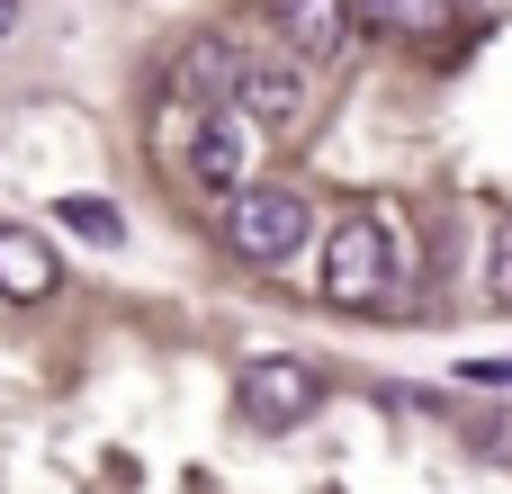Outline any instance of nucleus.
Here are the masks:
<instances>
[{"label": "nucleus", "instance_id": "nucleus-5", "mask_svg": "<svg viewBox=\"0 0 512 494\" xmlns=\"http://www.w3.org/2000/svg\"><path fill=\"white\" fill-rule=\"evenodd\" d=\"M270 18H279V36H288V54L297 63H333L342 45H351V0H270Z\"/></svg>", "mask_w": 512, "mask_h": 494}, {"label": "nucleus", "instance_id": "nucleus-7", "mask_svg": "<svg viewBox=\"0 0 512 494\" xmlns=\"http://www.w3.org/2000/svg\"><path fill=\"white\" fill-rule=\"evenodd\" d=\"M171 90H180V108H234V90H243V54H234L225 36H198V45L180 54Z\"/></svg>", "mask_w": 512, "mask_h": 494}, {"label": "nucleus", "instance_id": "nucleus-8", "mask_svg": "<svg viewBox=\"0 0 512 494\" xmlns=\"http://www.w3.org/2000/svg\"><path fill=\"white\" fill-rule=\"evenodd\" d=\"M54 279H63V261H54L27 225H0V297L36 306V297H54Z\"/></svg>", "mask_w": 512, "mask_h": 494}, {"label": "nucleus", "instance_id": "nucleus-2", "mask_svg": "<svg viewBox=\"0 0 512 494\" xmlns=\"http://www.w3.org/2000/svg\"><path fill=\"white\" fill-rule=\"evenodd\" d=\"M396 225H387V207H369V216H342L333 234H324V297L333 306H378L387 297V279H396Z\"/></svg>", "mask_w": 512, "mask_h": 494}, {"label": "nucleus", "instance_id": "nucleus-14", "mask_svg": "<svg viewBox=\"0 0 512 494\" xmlns=\"http://www.w3.org/2000/svg\"><path fill=\"white\" fill-rule=\"evenodd\" d=\"M459 9H468V18H504L512 0H459Z\"/></svg>", "mask_w": 512, "mask_h": 494}, {"label": "nucleus", "instance_id": "nucleus-12", "mask_svg": "<svg viewBox=\"0 0 512 494\" xmlns=\"http://www.w3.org/2000/svg\"><path fill=\"white\" fill-rule=\"evenodd\" d=\"M486 297H495V306H512V216L495 225V243H486Z\"/></svg>", "mask_w": 512, "mask_h": 494}, {"label": "nucleus", "instance_id": "nucleus-15", "mask_svg": "<svg viewBox=\"0 0 512 494\" xmlns=\"http://www.w3.org/2000/svg\"><path fill=\"white\" fill-rule=\"evenodd\" d=\"M9 27H18V0H0V36H9Z\"/></svg>", "mask_w": 512, "mask_h": 494}, {"label": "nucleus", "instance_id": "nucleus-9", "mask_svg": "<svg viewBox=\"0 0 512 494\" xmlns=\"http://www.w3.org/2000/svg\"><path fill=\"white\" fill-rule=\"evenodd\" d=\"M351 18L369 36H450L459 0H351Z\"/></svg>", "mask_w": 512, "mask_h": 494}, {"label": "nucleus", "instance_id": "nucleus-10", "mask_svg": "<svg viewBox=\"0 0 512 494\" xmlns=\"http://www.w3.org/2000/svg\"><path fill=\"white\" fill-rule=\"evenodd\" d=\"M63 225H72V234H90V243H117V234H126L108 198H63Z\"/></svg>", "mask_w": 512, "mask_h": 494}, {"label": "nucleus", "instance_id": "nucleus-13", "mask_svg": "<svg viewBox=\"0 0 512 494\" xmlns=\"http://www.w3.org/2000/svg\"><path fill=\"white\" fill-rule=\"evenodd\" d=\"M459 378H468V387H512V360H468Z\"/></svg>", "mask_w": 512, "mask_h": 494}, {"label": "nucleus", "instance_id": "nucleus-1", "mask_svg": "<svg viewBox=\"0 0 512 494\" xmlns=\"http://www.w3.org/2000/svg\"><path fill=\"white\" fill-rule=\"evenodd\" d=\"M306 234H315V216H306V198H297V189H279V180H252V189H234V198H225V243H234L252 270L297 261V252H306Z\"/></svg>", "mask_w": 512, "mask_h": 494}, {"label": "nucleus", "instance_id": "nucleus-3", "mask_svg": "<svg viewBox=\"0 0 512 494\" xmlns=\"http://www.w3.org/2000/svg\"><path fill=\"white\" fill-rule=\"evenodd\" d=\"M189 180H198L207 198L252 189V126H243V108H198V135H189Z\"/></svg>", "mask_w": 512, "mask_h": 494}, {"label": "nucleus", "instance_id": "nucleus-11", "mask_svg": "<svg viewBox=\"0 0 512 494\" xmlns=\"http://www.w3.org/2000/svg\"><path fill=\"white\" fill-rule=\"evenodd\" d=\"M468 450L495 459V468H512V414H477V423H468Z\"/></svg>", "mask_w": 512, "mask_h": 494}, {"label": "nucleus", "instance_id": "nucleus-6", "mask_svg": "<svg viewBox=\"0 0 512 494\" xmlns=\"http://www.w3.org/2000/svg\"><path fill=\"white\" fill-rule=\"evenodd\" d=\"M234 108L261 117V126H297V108H306V72H297L288 54H243V90H234Z\"/></svg>", "mask_w": 512, "mask_h": 494}, {"label": "nucleus", "instance_id": "nucleus-4", "mask_svg": "<svg viewBox=\"0 0 512 494\" xmlns=\"http://www.w3.org/2000/svg\"><path fill=\"white\" fill-rule=\"evenodd\" d=\"M315 405H324V378H315L306 360H252V369H243V414H252L261 432H297Z\"/></svg>", "mask_w": 512, "mask_h": 494}]
</instances>
